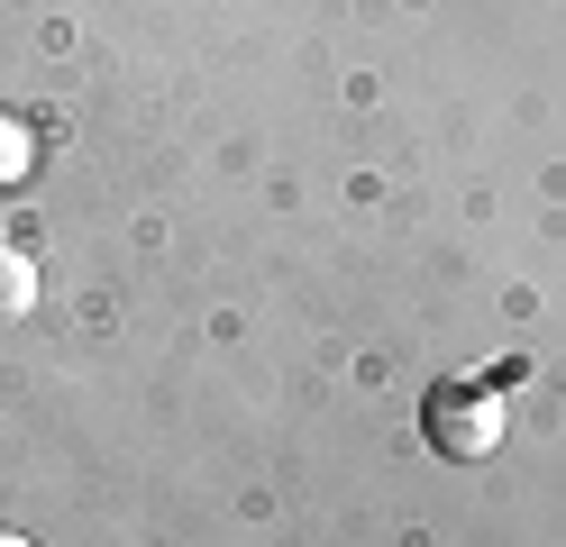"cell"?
<instances>
[{"mask_svg":"<svg viewBox=\"0 0 566 547\" xmlns=\"http://www.w3.org/2000/svg\"><path fill=\"white\" fill-rule=\"evenodd\" d=\"M430 438L448 456H484L493 438H503V401H493V392H439L430 401Z\"/></svg>","mask_w":566,"mask_h":547,"instance_id":"1","label":"cell"},{"mask_svg":"<svg viewBox=\"0 0 566 547\" xmlns=\"http://www.w3.org/2000/svg\"><path fill=\"white\" fill-rule=\"evenodd\" d=\"M38 311V265L19 246H0V319H28Z\"/></svg>","mask_w":566,"mask_h":547,"instance_id":"2","label":"cell"},{"mask_svg":"<svg viewBox=\"0 0 566 547\" xmlns=\"http://www.w3.org/2000/svg\"><path fill=\"white\" fill-rule=\"evenodd\" d=\"M19 165H28V156H19V146H10V137H0V173H19Z\"/></svg>","mask_w":566,"mask_h":547,"instance_id":"3","label":"cell"},{"mask_svg":"<svg viewBox=\"0 0 566 547\" xmlns=\"http://www.w3.org/2000/svg\"><path fill=\"white\" fill-rule=\"evenodd\" d=\"M0 547H38V538H19V529H0Z\"/></svg>","mask_w":566,"mask_h":547,"instance_id":"4","label":"cell"}]
</instances>
